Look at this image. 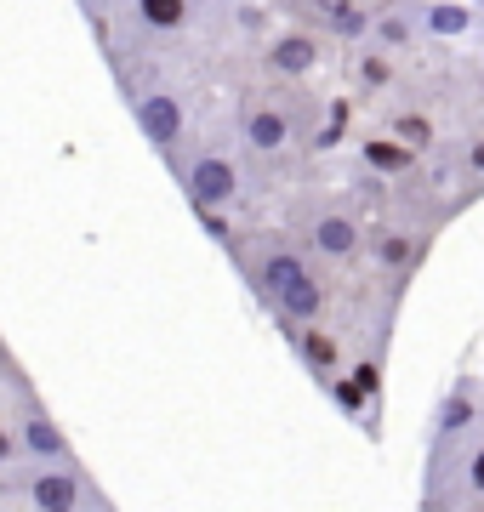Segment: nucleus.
Segmentation results:
<instances>
[{
    "label": "nucleus",
    "mask_w": 484,
    "mask_h": 512,
    "mask_svg": "<svg viewBox=\"0 0 484 512\" xmlns=\"http://www.w3.org/2000/svg\"><path fill=\"white\" fill-rule=\"evenodd\" d=\"M257 291L268 296V308L280 313L291 330L319 325V313H325V285H319V274L302 262L297 251H291V245L262 251V262H257Z\"/></svg>",
    "instance_id": "obj_1"
},
{
    "label": "nucleus",
    "mask_w": 484,
    "mask_h": 512,
    "mask_svg": "<svg viewBox=\"0 0 484 512\" xmlns=\"http://www.w3.org/2000/svg\"><path fill=\"white\" fill-rule=\"evenodd\" d=\"M6 490L23 495L29 512H86L97 501L75 461H69V467H35V461H23V473L6 478Z\"/></svg>",
    "instance_id": "obj_2"
},
{
    "label": "nucleus",
    "mask_w": 484,
    "mask_h": 512,
    "mask_svg": "<svg viewBox=\"0 0 484 512\" xmlns=\"http://www.w3.org/2000/svg\"><path fill=\"white\" fill-rule=\"evenodd\" d=\"M12 433H18V456L35 461V467H69V461H75L69 433H63V427H57L40 404H23L18 421H12Z\"/></svg>",
    "instance_id": "obj_3"
},
{
    "label": "nucleus",
    "mask_w": 484,
    "mask_h": 512,
    "mask_svg": "<svg viewBox=\"0 0 484 512\" xmlns=\"http://www.w3.org/2000/svg\"><path fill=\"white\" fill-rule=\"evenodd\" d=\"M183 188H188V200H194V211H223L240 194V165L228 160V154H194L183 165Z\"/></svg>",
    "instance_id": "obj_4"
},
{
    "label": "nucleus",
    "mask_w": 484,
    "mask_h": 512,
    "mask_svg": "<svg viewBox=\"0 0 484 512\" xmlns=\"http://www.w3.org/2000/svg\"><path fill=\"white\" fill-rule=\"evenodd\" d=\"M131 120H137V131H143L160 154H166V148L183 137V126H188L177 92H137L131 97Z\"/></svg>",
    "instance_id": "obj_5"
},
{
    "label": "nucleus",
    "mask_w": 484,
    "mask_h": 512,
    "mask_svg": "<svg viewBox=\"0 0 484 512\" xmlns=\"http://www.w3.org/2000/svg\"><path fill=\"white\" fill-rule=\"evenodd\" d=\"M240 137H245V148H251V154H280V148L291 143V114L274 109V103H245Z\"/></svg>",
    "instance_id": "obj_6"
},
{
    "label": "nucleus",
    "mask_w": 484,
    "mask_h": 512,
    "mask_svg": "<svg viewBox=\"0 0 484 512\" xmlns=\"http://www.w3.org/2000/svg\"><path fill=\"white\" fill-rule=\"evenodd\" d=\"M308 245H314L319 256H354L359 251V222L348 217V211H319V217L308 222Z\"/></svg>",
    "instance_id": "obj_7"
},
{
    "label": "nucleus",
    "mask_w": 484,
    "mask_h": 512,
    "mask_svg": "<svg viewBox=\"0 0 484 512\" xmlns=\"http://www.w3.org/2000/svg\"><path fill=\"white\" fill-rule=\"evenodd\" d=\"M268 63L280 74H308L319 63V46L308 35H285V40H274V52H268Z\"/></svg>",
    "instance_id": "obj_8"
},
{
    "label": "nucleus",
    "mask_w": 484,
    "mask_h": 512,
    "mask_svg": "<svg viewBox=\"0 0 484 512\" xmlns=\"http://www.w3.org/2000/svg\"><path fill=\"white\" fill-rule=\"evenodd\" d=\"M137 18H143V29H154V35H177L188 23V0H137Z\"/></svg>",
    "instance_id": "obj_9"
},
{
    "label": "nucleus",
    "mask_w": 484,
    "mask_h": 512,
    "mask_svg": "<svg viewBox=\"0 0 484 512\" xmlns=\"http://www.w3.org/2000/svg\"><path fill=\"white\" fill-rule=\"evenodd\" d=\"M314 12L331 23L336 35H365V12H359L354 0H314Z\"/></svg>",
    "instance_id": "obj_10"
},
{
    "label": "nucleus",
    "mask_w": 484,
    "mask_h": 512,
    "mask_svg": "<svg viewBox=\"0 0 484 512\" xmlns=\"http://www.w3.org/2000/svg\"><path fill=\"white\" fill-rule=\"evenodd\" d=\"M291 336H297V348H302V359H308V370H314V376H325V370L336 365V348H331V336H319L314 325L291 330Z\"/></svg>",
    "instance_id": "obj_11"
},
{
    "label": "nucleus",
    "mask_w": 484,
    "mask_h": 512,
    "mask_svg": "<svg viewBox=\"0 0 484 512\" xmlns=\"http://www.w3.org/2000/svg\"><path fill=\"white\" fill-rule=\"evenodd\" d=\"M416 40V18L410 12H388V18L376 23V52H399Z\"/></svg>",
    "instance_id": "obj_12"
},
{
    "label": "nucleus",
    "mask_w": 484,
    "mask_h": 512,
    "mask_svg": "<svg viewBox=\"0 0 484 512\" xmlns=\"http://www.w3.org/2000/svg\"><path fill=\"white\" fill-rule=\"evenodd\" d=\"M473 421H479V410H473V393H456V399L445 404V416H439V427H433V433H439V444L450 439V433H467V427H473Z\"/></svg>",
    "instance_id": "obj_13"
},
{
    "label": "nucleus",
    "mask_w": 484,
    "mask_h": 512,
    "mask_svg": "<svg viewBox=\"0 0 484 512\" xmlns=\"http://www.w3.org/2000/svg\"><path fill=\"white\" fill-rule=\"evenodd\" d=\"M382 262H388V274H410L422 262V245H410L405 234H382Z\"/></svg>",
    "instance_id": "obj_14"
},
{
    "label": "nucleus",
    "mask_w": 484,
    "mask_h": 512,
    "mask_svg": "<svg viewBox=\"0 0 484 512\" xmlns=\"http://www.w3.org/2000/svg\"><path fill=\"white\" fill-rule=\"evenodd\" d=\"M393 137H399L405 148H428L433 143V126L422 120V114H399V120H393Z\"/></svg>",
    "instance_id": "obj_15"
},
{
    "label": "nucleus",
    "mask_w": 484,
    "mask_h": 512,
    "mask_svg": "<svg viewBox=\"0 0 484 512\" xmlns=\"http://www.w3.org/2000/svg\"><path fill=\"white\" fill-rule=\"evenodd\" d=\"M428 23L439 29V35H462V29H467V6H433Z\"/></svg>",
    "instance_id": "obj_16"
},
{
    "label": "nucleus",
    "mask_w": 484,
    "mask_h": 512,
    "mask_svg": "<svg viewBox=\"0 0 484 512\" xmlns=\"http://www.w3.org/2000/svg\"><path fill=\"white\" fill-rule=\"evenodd\" d=\"M467 490L473 495H484V439L467 450Z\"/></svg>",
    "instance_id": "obj_17"
},
{
    "label": "nucleus",
    "mask_w": 484,
    "mask_h": 512,
    "mask_svg": "<svg viewBox=\"0 0 484 512\" xmlns=\"http://www.w3.org/2000/svg\"><path fill=\"white\" fill-rule=\"evenodd\" d=\"M18 433H12V427H6V421H0V473H6V467H18Z\"/></svg>",
    "instance_id": "obj_18"
},
{
    "label": "nucleus",
    "mask_w": 484,
    "mask_h": 512,
    "mask_svg": "<svg viewBox=\"0 0 484 512\" xmlns=\"http://www.w3.org/2000/svg\"><path fill=\"white\" fill-rule=\"evenodd\" d=\"M359 80L365 86H388V63L382 57H359Z\"/></svg>",
    "instance_id": "obj_19"
},
{
    "label": "nucleus",
    "mask_w": 484,
    "mask_h": 512,
    "mask_svg": "<svg viewBox=\"0 0 484 512\" xmlns=\"http://www.w3.org/2000/svg\"><path fill=\"white\" fill-rule=\"evenodd\" d=\"M467 165L484 177V137H473V143H467Z\"/></svg>",
    "instance_id": "obj_20"
},
{
    "label": "nucleus",
    "mask_w": 484,
    "mask_h": 512,
    "mask_svg": "<svg viewBox=\"0 0 484 512\" xmlns=\"http://www.w3.org/2000/svg\"><path fill=\"white\" fill-rule=\"evenodd\" d=\"M473 512H484V495H479V501H473Z\"/></svg>",
    "instance_id": "obj_21"
},
{
    "label": "nucleus",
    "mask_w": 484,
    "mask_h": 512,
    "mask_svg": "<svg viewBox=\"0 0 484 512\" xmlns=\"http://www.w3.org/2000/svg\"><path fill=\"white\" fill-rule=\"evenodd\" d=\"M479 6H484V0H479Z\"/></svg>",
    "instance_id": "obj_22"
}]
</instances>
